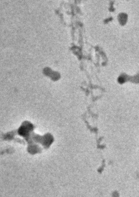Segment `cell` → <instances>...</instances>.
<instances>
[{"mask_svg": "<svg viewBox=\"0 0 139 197\" xmlns=\"http://www.w3.org/2000/svg\"><path fill=\"white\" fill-rule=\"evenodd\" d=\"M130 76L128 75L125 73H122L118 76L117 80L119 84L123 85L128 81H130Z\"/></svg>", "mask_w": 139, "mask_h": 197, "instance_id": "cell-1", "label": "cell"}, {"mask_svg": "<svg viewBox=\"0 0 139 197\" xmlns=\"http://www.w3.org/2000/svg\"><path fill=\"white\" fill-rule=\"evenodd\" d=\"M130 81L135 84H139V72L134 76H130Z\"/></svg>", "mask_w": 139, "mask_h": 197, "instance_id": "cell-2", "label": "cell"}]
</instances>
